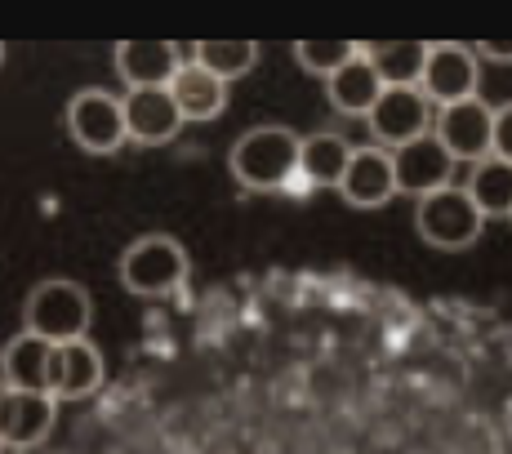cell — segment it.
I'll return each instance as SVG.
<instances>
[{"label": "cell", "mask_w": 512, "mask_h": 454, "mask_svg": "<svg viewBox=\"0 0 512 454\" xmlns=\"http://www.w3.org/2000/svg\"><path fill=\"white\" fill-rule=\"evenodd\" d=\"M98 388H103V352H98L90 339L58 343L54 388H49V397L54 401H81V397H94Z\"/></svg>", "instance_id": "5bb4252c"}, {"label": "cell", "mask_w": 512, "mask_h": 454, "mask_svg": "<svg viewBox=\"0 0 512 454\" xmlns=\"http://www.w3.org/2000/svg\"><path fill=\"white\" fill-rule=\"evenodd\" d=\"M383 90H388V85H383V76L374 72V63L361 49L348 67H339V72L330 76V103H334V112H343V116H370V107L379 103Z\"/></svg>", "instance_id": "ac0fdd59"}, {"label": "cell", "mask_w": 512, "mask_h": 454, "mask_svg": "<svg viewBox=\"0 0 512 454\" xmlns=\"http://www.w3.org/2000/svg\"><path fill=\"white\" fill-rule=\"evenodd\" d=\"M490 156L512 165V103L495 107V147H490Z\"/></svg>", "instance_id": "603a6c76"}, {"label": "cell", "mask_w": 512, "mask_h": 454, "mask_svg": "<svg viewBox=\"0 0 512 454\" xmlns=\"http://www.w3.org/2000/svg\"><path fill=\"white\" fill-rule=\"evenodd\" d=\"M455 156L441 147L437 134H423L415 143L397 147L392 152V174H397V192H410V196H432L441 187H450L455 179Z\"/></svg>", "instance_id": "9c48e42d"}, {"label": "cell", "mask_w": 512, "mask_h": 454, "mask_svg": "<svg viewBox=\"0 0 512 454\" xmlns=\"http://www.w3.org/2000/svg\"><path fill=\"white\" fill-rule=\"evenodd\" d=\"M415 223L432 250H468V245H477L486 214L477 210V201L468 196L464 183H450L432 196H419Z\"/></svg>", "instance_id": "277c9868"}, {"label": "cell", "mask_w": 512, "mask_h": 454, "mask_svg": "<svg viewBox=\"0 0 512 454\" xmlns=\"http://www.w3.org/2000/svg\"><path fill=\"white\" fill-rule=\"evenodd\" d=\"M187 63L183 49L170 41H125L116 45V72L130 90H170V81Z\"/></svg>", "instance_id": "7c38bea8"}, {"label": "cell", "mask_w": 512, "mask_h": 454, "mask_svg": "<svg viewBox=\"0 0 512 454\" xmlns=\"http://www.w3.org/2000/svg\"><path fill=\"white\" fill-rule=\"evenodd\" d=\"M125 103V130L139 143H170L183 130V112L170 90H130Z\"/></svg>", "instance_id": "9a60e30c"}, {"label": "cell", "mask_w": 512, "mask_h": 454, "mask_svg": "<svg viewBox=\"0 0 512 454\" xmlns=\"http://www.w3.org/2000/svg\"><path fill=\"white\" fill-rule=\"evenodd\" d=\"M343 201L357 210H379L397 196V174H392V152L388 147H352L348 174L339 183Z\"/></svg>", "instance_id": "8fae6325"}, {"label": "cell", "mask_w": 512, "mask_h": 454, "mask_svg": "<svg viewBox=\"0 0 512 454\" xmlns=\"http://www.w3.org/2000/svg\"><path fill=\"white\" fill-rule=\"evenodd\" d=\"M299 147L303 138L285 125H254L232 143V179L250 192H281L299 179Z\"/></svg>", "instance_id": "6da1fadb"}, {"label": "cell", "mask_w": 512, "mask_h": 454, "mask_svg": "<svg viewBox=\"0 0 512 454\" xmlns=\"http://www.w3.org/2000/svg\"><path fill=\"white\" fill-rule=\"evenodd\" d=\"M432 134L441 138V147H446L455 161H486L490 147H495V107L481 103V98H464V103H450L437 112V125H432Z\"/></svg>", "instance_id": "8992f818"}, {"label": "cell", "mask_w": 512, "mask_h": 454, "mask_svg": "<svg viewBox=\"0 0 512 454\" xmlns=\"http://www.w3.org/2000/svg\"><path fill=\"white\" fill-rule=\"evenodd\" d=\"M357 49L361 45H352V41H299L294 45V63L308 76H326L330 81L339 67H348L357 58Z\"/></svg>", "instance_id": "7402d4cb"}, {"label": "cell", "mask_w": 512, "mask_h": 454, "mask_svg": "<svg viewBox=\"0 0 512 454\" xmlns=\"http://www.w3.org/2000/svg\"><path fill=\"white\" fill-rule=\"evenodd\" d=\"M361 54L374 63L383 85H419L423 63H428V45L423 41H388V45H366Z\"/></svg>", "instance_id": "ffe728a7"}, {"label": "cell", "mask_w": 512, "mask_h": 454, "mask_svg": "<svg viewBox=\"0 0 512 454\" xmlns=\"http://www.w3.org/2000/svg\"><path fill=\"white\" fill-rule=\"evenodd\" d=\"M187 58L201 63L205 72H214L219 81H232V76H245L254 63H259V45H250V41H201Z\"/></svg>", "instance_id": "44dd1931"}, {"label": "cell", "mask_w": 512, "mask_h": 454, "mask_svg": "<svg viewBox=\"0 0 512 454\" xmlns=\"http://www.w3.org/2000/svg\"><path fill=\"white\" fill-rule=\"evenodd\" d=\"M0 63H5V49H0Z\"/></svg>", "instance_id": "484cf974"}, {"label": "cell", "mask_w": 512, "mask_h": 454, "mask_svg": "<svg viewBox=\"0 0 512 454\" xmlns=\"http://www.w3.org/2000/svg\"><path fill=\"white\" fill-rule=\"evenodd\" d=\"M464 187L486 219H512V165L508 161H499V156L477 161Z\"/></svg>", "instance_id": "d6986e66"}, {"label": "cell", "mask_w": 512, "mask_h": 454, "mask_svg": "<svg viewBox=\"0 0 512 454\" xmlns=\"http://www.w3.org/2000/svg\"><path fill=\"white\" fill-rule=\"evenodd\" d=\"M54 343L41 334H18L14 343H5L0 352V383L14 392H45L54 388Z\"/></svg>", "instance_id": "4fadbf2b"}, {"label": "cell", "mask_w": 512, "mask_h": 454, "mask_svg": "<svg viewBox=\"0 0 512 454\" xmlns=\"http://www.w3.org/2000/svg\"><path fill=\"white\" fill-rule=\"evenodd\" d=\"M187 281V254L174 236L147 232L121 254V285L139 299H165Z\"/></svg>", "instance_id": "3957f363"}, {"label": "cell", "mask_w": 512, "mask_h": 454, "mask_svg": "<svg viewBox=\"0 0 512 454\" xmlns=\"http://www.w3.org/2000/svg\"><path fill=\"white\" fill-rule=\"evenodd\" d=\"M5 392H9V388H5V383H0V401H5Z\"/></svg>", "instance_id": "d4e9b609"}, {"label": "cell", "mask_w": 512, "mask_h": 454, "mask_svg": "<svg viewBox=\"0 0 512 454\" xmlns=\"http://www.w3.org/2000/svg\"><path fill=\"white\" fill-rule=\"evenodd\" d=\"M477 58H490V63H512V41H477L472 49Z\"/></svg>", "instance_id": "cb8c5ba5"}, {"label": "cell", "mask_w": 512, "mask_h": 454, "mask_svg": "<svg viewBox=\"0 0 512 454\" xmlns=\"http://www.w3.org/2000/svg\"><path fill=\"white\" fill-rule=\"evenodd\" d=\"M170 94L179 103L183 121H214V116L228 107V81H219L214 72H205L201 63H187L179 67V76L170 81Z\"/></svg>", "instance_id": "e0dca14e"}, {"label": "cell", "mask_w": 512, "mask_h": 454, "mask_svg": "<svg viewBox=\"0 0 512 454\" xmlns=\"http://www.w3.org/2000/svg\"><path fill=\"white\" fill-rule=\"evenodd\" d=\"M477 81H481V63L468 45H428V63H423L419 90L428 103L450 107L477 98Z\"/></svg>", "instance_id": "ba28073f"}, {"label": "cell", "mask_w": 512, "mask_h": 454, "mask_svg": "<svg viewBox=\"0 0 512 454\" xmlns=\"http://www.w3.org/2000/svg\"><path fill=\"white\" fill-rule=\"evenodd\" d=\"M352 161V143L339 134H308L299 147V179L290 192H308V187H339Z\"/></svg>", "instance_id": "2e32d148"}, {"label": "cell", "mask_w": 512, "mask_h": 454, "mask_svg": "<svg viewBox=\"0 0 512 454\" xmlns=\"http://www.w3.org/2000/svg\"><path fill=\"white\" fill-rule=\"evenodd\" d=\"M370 134L379 138L383 147H406L415 143V138L432 134V112H428V98H423L419 85H388V90L379 94V103L370 107Z\"/></svg>", "instance_id": "52a82bcc"}, {"label": "cell", "mask_w": 512, "mask_h": 454, "mask_svg": "<svg viewBox=\"0 0 512 454\" xmlns=\"http://www.w3.org/2000/svg\"><path fill=\"white\" fill-rule=\"evenodd\" d=\"M90 317H94L90 290H85L81 281H67V276L41 281L32 294H27V308H23L27 334H41V339H49L54 348H58V343L85 339Z\"/></svg>", "instance_id": "7a4b0ae2"}, {"label": "cell", "mask_w": 512, "mask_h": 454, "mask_svg": "<svg viewBox=\"0 0 512 454\" xmlns=\"http://www.w3.org/2000/svg\"><path fill=\"white\" fill-rule=\"evenodd\" d=\"M67 134L76 147L94 156H112L121 152V143L130 138L125 130V103L107 90H81L67 103Z\"/></svg>", "instance_id": "5b68a950"}, {"label": "cell", "mask_w": 512, "mask_h": 454, "mask_svg": "<svg viewBox=\"0 0 512 454\" xmlns=\"http://www.w3.org/2000/svg\"><path fill=\"white\" fill-rule=\"evenodd\" d=\"M58 419V401L45 397V392H5L0 401V446L14 450H32L54 432Z\"/></svg>", "instance_id": "30bf717a"}]
</instances>
